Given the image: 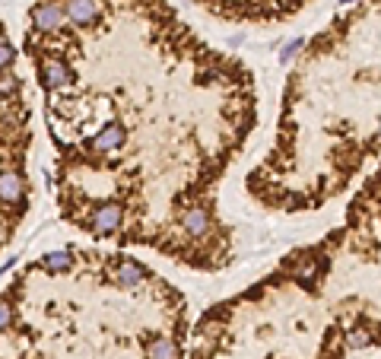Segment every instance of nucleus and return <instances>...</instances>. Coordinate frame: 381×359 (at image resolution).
<instances>
[{"instance_id":"1","label":"nucleus","mask_w":381,"mask_h":359,"mask_svg":"<svg viewBox=\"0 0 381 359\" xmlns=\"http://www.w3.org/2000/svg\"><path fill=\"white\" fill-rule=\"evenodd\" d=\"M32 115L26 102L19 51L0 19V251L13 242L29 210L26 153L32 143Z\"/></svg>"},{"instance_id":"2","label":"nucleus","mask_w":381,"mask_h":359,"mask_svg":"<svg viewBox=\"0 0 381 359\" xmlns=\"http://www.w3.org/2000/svg\"><path fill=\"white\" fill-rule=\"evenodd\" d=\"M181 229H185L187 235H207L210 213L203 207H185V213H181Z\"/></svg>"},{"instance_id":"3","label":"nucleus","mask_w":381,"mask_h":359,"mask_svg":"<svg viewBox=\"0 0 381 359\" xmlns=\"http://www.w3.org/2000/svg\"><path fill=\"white\" fill-rule=\"evenodd\" d=\"M146 359H178V344L169 334H156L146 340Z\"/></svg>"},{"instance_id":"4","label":"nucleus","mask_w":381,"mask_h":359,"mask_svg":"<svg viewBox=\"0 0 381 359\" xmlns=\"http://www.w3.org/2000/svg\"><path fill=\"white\" fill-rule=\"evenodd\" d=\"M302 45H305V42H302V38H296V42H289V45L283 48V54H280V60H283V64H289V60L296 58V51H299Z\"/></svg>"},{"instance_id":"5","label":"nucleus","mask_w":381,"mask_h":359,"mask_svg":"<svg viewBox=\"0 0 381 359\" xmlns=\"http://www.w3.org/2000/svg\"><path fill=\"white\" fill-rule=\"evenodd\" d=\"M366 344H369V337L362 331H353L350 334V347H366Z\"/></svg>"},{"instance_id":"6","label":"nucleus","mask_w":381,"mask_h":359,"mask_svg":"<svg viewBox=\"0 0 381 359\" xmlns=\"http://www.w3.org/2000/svg\"><path fill=\"white\" fill-rule=\"evenodd\" d=\"M344 3H350V0H344Z\"/></svg>"}]
</instances>
